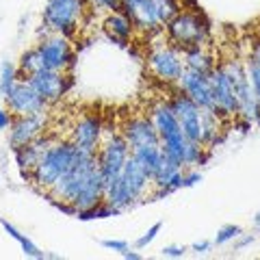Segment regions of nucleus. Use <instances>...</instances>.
<instances>
[{
  "mask_svg": "<svg viewBox=\"0 0 260 260\" xmlns=\"http://www.w3.org/2000/svg\"><path fill=\"white\" fill-rule=\"evenodd\" d=\"M251 241H254V237H251V234H249V237H245V239H241L239 243H237V249H243V247H245V245H249V243Z\"/></svg>",
  "mask_w": 260,
  "mask_h": 260,
  "instance_id": "40",
  "label": "nucleus"
},
{
  "mask_svg": "<svg viewBox=\"0 0 260 260\" xmlns=\"http://www.w3.org/2000/svg\"><path fill=\"white\" fill-rule=\"evenodd\" d=\"M24 80H26V83L35 89V91L42 95L48 104L59 102L61 98L65 95V91L72 87V78L70 76H65L63 72H54V70H46V68L32 72V74L26 76Z\"/></svg>",
  "mask_w": 260,
  "mask_h": 260,
  "instance_id": "9",
  "label": "nucleus"
},
{
  "mask_svg": "<svg viewBox=\"0 0 260 260\" xmlns=\"http://www.w3.org/2000/svg\"><path fill=\"white\" fill-rule=\"evenodd\" d=\"M102 247H107V249H113V251H124L128 249V243L126 241H117V239H107V241H102Z\"/></svg>",
  "mask_w": 260,
  "mask_h": 260,
  "instance_id": "35",
  "label": "nucleus"
},
{
  "mask_svg": "<svg viewBox=\"0 0 260 260\" xmlns=\"http://www.w3.org/2000/svg\"><path fill=\"white\" fill-rule=\"evenodd\" d=\"M121 256H124L126 260H141V254H137V251H130V247L121 251Z\"/></svg>",
  "mask_w": 260,
  "mask_h": 260,
  "instance_id": "39",
  "label": "nucleus"
},
{
  "mask_svg": "<svg viewBox=\"0 0 260 260\" xmlns=\"http://www.w3.org/2000/svg\"><path fill=\"white\" fill-rule=\"evenodd\" d=\"M156 11H158L160 24H167L169 20L180 13V7H178L176 0H156Z\"/></svg>",
  "mask_w": 260,
  "mask_h": 260,
  "instance_id": "28",
  "label": "nucleus"
},
{
  "mask_svg": "<svg viewBox=\"0 0 260 260\" xmlns=\"http://www.w3.org/2000/svg\"><path fill=\"white\" fill-rule=\"evenodd\" d=\"M169 107H172L174 115L180 124L182 133L186 137V141L200 143L202 145V111L186 93H178L169 100Z\"/></svg>",
  "mask_w": 260,
  "mask_h": 260,
  "instance_id": "8",
  "label": "nucleus"
},
{
  "mask_svg": "<svg viewBox=\"0 0 260 260\" xmlns=\"http://www.w3.org/2000/svg\"><path fill=\"white\" fill-rule=\"evenodd\" d=\"M254 225H256V230H260V213L254 217Z\"/></svg>",
  "mask_w": 260,
  "mask_h": 260,
  "instance_id": "41",
  "label": "nucleus"
},
{
  "mask_svg": "<svg viewBox=\"0 0 260 260\" xmlns=\"http://www.w3.org/2000/svg\"><path fill=\"white\" fill-rule=\"evenodd\" d=\"M46 128V113H35V115H22L18 119H13V124L9 128V143L11 148H20L30 141H35L37 137L44 135Z\"/></svg>",
  "mask_w": 260,
  "mask_h": 260,
  "instance_id": "15",
  "label": "nucleus"
},
{
  "mask_svg": "<svg viewBox=\"0 0 260 260\" xmlns=\"http://www.w3.org/2000/svg\"><path fill=\"white\" fill-rule=\"evenodd\" d=\"M83 9L85 0H48L44 9V26L56 35L70 37L78 26Z\"/></svg>",
  "mask_w": 260,
  "mask_h": 260,
  "instance_id": "5",
  "label": "nucleus"
},
{
  "mask_svg": "<svg viewBox=\"0 0 260 260\" xmlns=\"http://www.w3.org/2000/svg\"><path fill=\"white\" fill-rule=\"evenodd\" d=\"M245 70H247V76H249V83H251V89H254V93L260 102V65L256 61L247 59L245 63Z\"/></svg>",
  "mask_w": 260,
  "mask_h": 260,
  "instance_id": "31",
  "label": "nucleus"
},
{
  "mask_svg": "<svg viewBox=\"0 0 260 260\" xmlns=\"http://www.w3.org/2000/svg\"><path fill=\"white\" fill-rule=\"evenodd\" d=\"M160 228H162V223H160V221H158V223H154V225L150 228V230L143 234V237H139V239H137L135 247H137V249H143V247H148L150 243H152L154 239H156V234L160 232Z\"/></svg>",
  "mask_w": 260,
  "mask_h": 260,
  "instance_id": "32",
  "label": "nucleus"
},
{
  "mask_svg": "<svg viewBox=\"0 0 260 260\" xmlns=\"http://www.w3.org/2000/svg\"><path fill=\"white\" fill-rule=\"evenodd\" d=\"M150 184H152L150 176L143 172L141 165L133 158V154H130L124 169H121V174L115 180L104 184V204L119 208L121 213H124L128 206H133L135 202H139L143 198Z\"/></svg>",
  "mask_w": 260,
  "mask_h": 260,
  "instance_id": "1",
  "label": "nucleus"
},
{
  "mask_svg": "<svg viewBox=\"0 0 260 260\" xmlns=\"http://www.w3.org/2000/svg\"><path fill=\"white\" fill-rule=\"evenodd\" d=\"M104 28H107L109 32V37L111 39H115V42H119L121 46H124L130 35H133V22H130L126 18V13L124 11H113L107 20H104Z\"/></svg>",
  "mask_w": 260,
  "mask_h": 260,
  "instance_id": "22",
  "label": "nucleus"
},
{
  "mask_svg": "<svg viewBox=\"0 0 260 260\" xmlns=\"http://www.w3.org/2000/svg\"><path fill=\"white\" fill-rule=\"evenodd\" d=\"M130 154H133V158L139 162L141 169L150 176V180H152L154 174L158 172L160 162H162V148H160V143H156V145H141V148L130 150Z\"/></svg>",
  "mask_w": 260,
  "mask_h": 260,
  "instance_id": "21",
  "label": "nucleus"
},
{
  "mask_svg": "<svg viewBox=\"0 0 260 260\" xmlns=\"http://www.w3.org/2000/svg\"><path fill=\"white\" fill-rule=\"evenodd\" d=\"M241 237V228L234 225V223H228L223 228H219L217 237H215V245H225V243H230L234 239Z\"/></svg>",
  "mask_w": 260,
  "mask_h": 260,
  "instance_id": "30",
  "label": "nucleus"
},
{
  "mask_svg": "<svg viewBox=\"0 0 260 260\" xmlns=\"http://www.w3.org/2000/svg\"><path fill=\"white\" fill-rule=\"evenodd\" d=\"M202 111V145H215L219 141V130H221V117L210 109Z\"/></svg>",
  "mask_w": 260,
  "mask_h": 260,
  "instance_id": "24",
  "label": "nucleus"
},
{
  "mask_svg": "<svg viewBox=\"0 0 260 260\" xmlns=\"http://www.w3.org/2000/svg\"><path fill=\"white\" fill-rule=\"evenodd\" d=\"M184 68L210 76V72L215 70V63L210 59V54L202 50V46H200V48H189L184 52Z\"/></svg>",
  "mask_w": 260,
  "mask_h": 260,
  "instance_id": "23",
  "label": "nucleus"
},
{
  "mask_svg": "<svg viewBox=\"0 0 260 260\" xmlns=\"http://www.w3.org/2000/svg\"><path fill=\"white\" fill-rule=\"evenodd\" d=\"M210 89H213V98H215V113L219 117H234L239 113V100L234 93V85L230 76L225 74L223 65L210 72Z\"/></svg>",
  "mask_w": 260,
  "mask_h": 260,
  "instance_id": "10",
  "label": "nucleus"
},
{
  "mask_svg": "<svg viewBox=\"0 0 260 260\" xmlns=\"http://www.w3.org/2000/svg\"><path fill=\"white\" fill-rule=\"evenodd\" d=\"M121 11L133 22V26L141 30H154L160 26L156 0H121Z\"/></svg>",
  "mask_w": 260,
  "mask_h": 260,
  "instance_id": "16",
  "label": "nucleus"
},
{
  "mask_svg": "<svg viewBox=\"0 0 260 260\" xmlns=\"http://www.w3.org/2000/svg\"><path fill=\"white\" fill-rule=\"evenodd\" d=\"M128 156H130V145L124 139V135H111L109 139L104 141L100 152H98V167L102 169L104 184L115 180L121 174Z\"/></svg>",
  "mask_w": 260,
  "mask_h": 260,
  "instance_id": "7",
  "label": "nucleus"
},
{
  "mask_svg": "<svg viewBox=\"0 0 260 260\" xmlns=\"http://www.w3.org/2000/svg\"><path fill=\"white\" fill-rule=\"evenodd\" d=\"M11 124H13V119H11V111L9 109H3L0 107V130H7V128H11Z\"/></svg>",
  "mask_w": 260,
  "mask_h": 260,
  "instance_id": "37",
  "label": "nucleus"
},
{
  "mask_svg": "<svg viewBox=\"0 0 260 260\" xmlns=\"http://www.w3.org/2000/svg\"><path fill=\"white\" fill-rule=\"evenodd\" d=\"M0 223H3V228H5V232L9 234L11 239H15L20 243V247H22V251H24V256H28V258H50L46 254V251H42L39 249L35 243H32L26 234H22L20 230H15V225H11L9 221H7V219H0Z\"/></svg>",
  "mask_w": 260,
  "mask_h": 260,
  "instance_id": "25",
  "label": "nucleus"
},
{
  "mask_svg": "<svg viewBox=\"0 0 260 260\" xmlns=\"http://www.w3.org/2000/svg\"><path fill=\"white\" fill-rule=\"evenodd\" d=\"M5 102H7V109L18 117L44 113L48 107V102L26 83V80H18V83L9 89V93L5 95Z\"/></svg>",
  "mask_w": 260,
  "mask_h": 260,
  "instance_id": "11",
  "label": "nucleus"
},
{
  "mask_svg": "<svg viewBox=\"0 0 260 260\" xmlns=\"http://www.w3.org/2000/svg\"><path fill=\"white\" fill-rule=\"evenodd\" d=\"M150 119H152V124H154V128H156V133H158L162 154L182 165V154H184L186 137L182 133L180 124H178V119L174 115L172 107H169V102L154 104Z\"/></svg>",
  "mask_w": 260,
  "mask_h": 260,
  "instance_id": "3",
  "label": "nucleus"
},
{
  "mask_svg": "<svg viewBox=\"0 0 260 260\" xmlns=\"http://www.w3.org/2000/svg\"><path fill=\"white\" fill-rule=\"evenodd\" d=\"M225 74L230 76L232 85H234V93H237V100H239V113L241 117L249 121L251 126L254 124H260V102L251 89V83H249V76H247V70L245 65L241 61H228V63H221Z\"/></svg>",
  "mask_w": 260,
  "mask_h": 260,
  "instance_id": "4",
  "label": "nucleus"
},
{
  "mask_svg": "<svg viewBox=\"0 0 260 260\" xmlns=\"http://www.w3.org/2000/svg\"><path fill=\"white\" fill-rule=\"evenodd\" d=\"M76 154H78V148L72 141L52 143L50 148L44 152V156L39 158L35 169L30 172V180L35 182L39 189L50 191L72 169V165H74V160H76Z\"/></svg>",
  "mask_w": 260,
  "mask_h": 260,
  "instance_id": "2",
  "label": "nucleus"
},
{
  "mask_svg": "<svg viewBox=\"0 0 260 260\" xmlns=\"http://www.w3.org/2000/svg\"><path fill=\"white\" fill-rule=\"evenodd\" d=\"M100 137H102V121L98 115H87L72 128L70 141L80 150H89V152H98L100 145Z\"/></svg>",
  "mask_w": 260,
  "mask_h": 260,
  "instance_id": "18",
  "label": "nucleus"
},
{
  "mask_svg": "<svg viewBox=\"0 0 260 260\" xmlns=\"http://www.w3.org/2000/svg\"><path fill=\"white\" fill-rule=\"evenodd\" d=\"M121 210L119 208H113L109 204H104V202H100V204H95L91 208H87V210H78V219L80 221H91V219H104V217H115L119 215Z\"/></svg>",
  "mask_w": 260,
  "mask_h": 260,
  "instance_id": "26",
  "label": "nucleus"
},
{
  "mask_svg": "<svg viewBox=\"0 0 260 260\" xmlns=\"http://www.w3.org/2000/svg\"><path fill=\"white\" fill-rule=\"evenodd\" d=\"M148 65L154 72V76L165 80V83H178V78L184 72L182 56L174 48H158V50H154L148 59Z\"/></svg>",
  "mask_w": 260,
  "mask_h": 260,
  "instance_id": "14",
  "label": "nucleus"
},
{
  "mask_svg": "<svg viewBox=\"0 0 260 260\" xmlns=\"http://www.w3.org/2000/svg\"><path fill=\"white\" fill-rule=\"evenodd\" d=\"M198 182H202V174L200 172H191V174L182 172V189H186V186H193Z\"/></svg>",
  "mask_w": 260,
  "mask_h": 260,
  "instance_id": "36",
  "label": "nucleus"
},
{
  "mask_svg": "<svg viewBox=\"0 0 260 260\" xmlns=\"http://www.w3.org/2000/svg\"><path fill=\"white\" fill-rule=\"evenodd\" d=\"M52 145V139H48V137H37L35 141H30L26 145H20V148H15V160H18V167L22 172V178H26L30 180V172L35 169V165L39 162V158L44 156V152Z\"/></svg>",
  "mask_w": 260,
  "mask_h": 260,
  "instance_id": "19",
  "label": "nucleus"
},
{
  "mask_svg": "<svg viewBox=\"0 0 260 260\" xmlns=\"http://www.w3.org/2000/svg\"><path fill=\"white\" fill-rule=\"evenodd\" d=\"M191 249L195 251V254H206V251L210 249V243L208 241H200V243H193Z\"/></svg>",
  "mask_w": 260,
  "mask_h": 260,
  "instance_id": "38",
  "label": "nucleus"
},
{
  "mask_svg": "<svg viewBox=\"0 0 260 260\" xmlns=\"http://www.w3.org/2000/svg\"><path fill=\"white\" fill-rule=\"evenodd\" d=\"M39 61H42V68L46 70H54V72H63L68 68H74V52L70 48L68 37L63 35H54L50 39H44L37 48Z\"/></svg>",
  "mask_w": 260,
  "mask_h": 260,
  "instance_id": "12",
  "label": "nucleus"
},
{
  "mask_svg": "<svg viewBox=\"0 0 260 260\" xmlns=\"http://www.w3.org/2000/svg\"><path fill=\"white\" fill-rule=\"evenodd\" d=\"M124 139L128 141L130 150L141 148V145H156L160 143L158 133L154 128L150 117H133L124 124V130H121Z\"/></svg>",
  "mask_w": 260,
  "mask_h": 260,
  "instance_id": "17",
  "label": "nucleus"
},
{
  "mask_svg": "<svg viewBox=\"0 0 260 260\" xmlns=\"http://www.w3.org/2000/svg\"><path fill=\"white\" fill-rule=\"evenodd\" d=\"M100 202H104V176H102V169L95 167L91 176H89V180L85 182L83 191L78 193L74 206L78 210H87L95 204H100Z\"/></svg>",
  "mask_w": 260,
  "mask_h": 260,
  "instance_id": "20",
  "label": "nucleus"
},
{
  "mask_svg": "<svg viewBox=\"0 0 260 260\" xmlns=\"http://www.w3.org/2000/svg\"><path fill=\"white\" fill-rule=\"evenodd\" d=\"M167 32L172 42L182 48H200L208 37V24L195 13H178L176 18L167 22Z\"/></svg>",
  "mask_w": 260,
  "mask_h": 260,
  "instance_id": "6",
  "label": "nucleus"
},
{
  "mask_svg": "<svg viewBox=\"0 0 260 260\" xmlns=\"http://www.w3.org/2000/svg\"><path fill=\"white\" fill-rule=\"evenodd\" d=\"M184 251H186V249H184L182 245H167V247L160 249V254L165 256V258H182Z\"/></svg>",
  "mask_w": 260,
  "mask_h": 260,
  "instance_id": "34",
  "label": "nucleus"
},
{
  "mask_svg": "<svg viewBox=\"0 0 260 260\" xmlns=\"http://www.w3.org/2000/svg\"><path fill=\"white\" fill-rule=\"evenodd\" d=\"M37 70H42V61H39L37 50L24 52L22 59H20V72H22L24 76H30L32 72H37Z\"/></svg>",
  "mask_w": 260,
  "mask_h": 260,
  "instance_id": "29",
  "label": "nucleus"
},
{
  "mask_svg": "<svg viewBox=\"0 0 260 260\" xmlns=\"http://www.w3.org/2000/svg\"><path fill=\"white\" fill-rule=\"evenodd\" d=\"M178 85H180V91L189 95L200 109L215 111V98H213V89H210L208 74H200V72L184 68L182 76L178 78Z\"/></svg>",
  "mask_w": 260,
  "mask_h": 260,
  "instance_id": "13",
  "label": "nucleus"
},
{
  "mask_svg": "<svg viewBox=\"0 0 260 260\" xmlns=\"http://www.w3.org/2000/svg\"><path fill=\"white\" fill-rule=\"evenodd\" d=\"M15 83H18V68L11 61H5L0 68V95L5 98Z\"/></svg>",
  "mask_w": 260,
  "mask_h": 260,
  "instance_id": "27",
  "label": "nucleus"
},
{
  "mask_svg": "<svg viewBox=\"0 0 260 260\" xmlns=\"http://www.w3.org/2000/svg\"><path fill=\"white\" fill-rule=\"evenodd\" d=\"M91 3L98 7V9H104V11H119L121 9V0H91Z\"/></svg>",
  "mask_w": 260,
  "mask_h": 260,
  "instance_id": "33",
  "label": "nucleus"
}]
</instances>
